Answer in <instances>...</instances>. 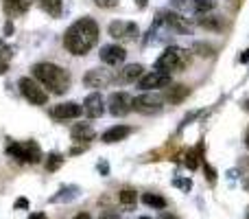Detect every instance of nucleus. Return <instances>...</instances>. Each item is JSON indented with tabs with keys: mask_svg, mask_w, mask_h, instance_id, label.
Wrapping results in <instances>:
<instances>
[{
	"mask_svg": "<svg viewBox=\"0 0 249 219\" xmlns=\"http://www.w3.org/2000/svg\"><path fill=\"white\" fill-rule=\"evenodd\" d=\"M99 42V24L92 18H81L64 35V46L72 55H86L92 51V46Z\"/></svg>",
	"mask_w": 249,
	"mask_h": 219,
	"instance_id": "1",
	"label": "nucleus"
},
{
	"mask_svg": "<svg viewBox=\"0 0 249 219\" xmlns=\"http://www.w3.org/2000/svg\"><path fill=\"white\" fill-rule=\"evenodd\" d=\"M33 77L37 83H42L44 88H48L55 95H64L70 88V75L66 68L51 61H44V64H35L33 66Z\"/></svg>",
	"mask_w": 249,
	"mask_h": 219,
	"instance_id": "2",
	"label": "nucleus"
},
{
	"mask_svg": "<svg viewBox=\"0 0 249 219\" xmlns=\"http://www.w3.org/2000/svg\"><path fill=\"white\" fill-rule=\"evenodd\" d=\"M7 154L11 158H16L18 162H26V164H35L42 162V149L35 140H24V142H9L7 145Z\"/></svg>",
	"mask_w": 249,
	"mask_h": 219,
	"instance_id": "3",
	"label": "nucleus"
},
{
	"mask_svg": "<svg viewBox=\"0 0 249 219\" xmlns=\"http://www.w3.org/2000/svg\"><path fill=\"white\" fill-rule=\"evenodd\" d=\"M188 64V53L184 48H177V46H168L162 55L158 57L155 61V70H164V73H175V70H181L184 66Z\"/></svg>",
	"mask_w": 249,
	"mask_h": 219,
	"instance_id": "4",
	"label": "nucleus"
},
{
	"mask_svg": "<svg viewBox=\"0 0 249 219\" xmlns=\"http://www.w3.org/2000/svg\"><path fill=\"white\" fill-rule=\"evenodd\" d=\"M162 108H164V97L153 90H146L144 95L133 99V110L140 112V114H155Z\"/></svg>",
	"mask_w": 249,
	"mask_h": 219,
	"instance_id": "5",
	"label": "nucleus"
},
{
	"mask_svg": "<svg viewBox=\"0 0 249 219\" xmlns=\"http://www.w3.org/2000/svg\"><path fill=\"white\" fill-rule=\"evenodd\" d=\"M18 86H20V92L24 95V99H29L33 105H46L48 95H46V90L42 88V83H37L35 79L22 77L20 81H18Z\"/></svg>",
	"mask_w": 249,
	"mask_h": 219,
	"instance_id": "6",
	"label": "nucleus"
},
{
	"mask_svg": "<svg viewBox=\"0 0 249 219\" xmlns=\"http://www.w3.org/2000/svg\"><path fill=\"white\" fill-rule=\"evenodd\" d=\"M138 24L129 20H116L109 24V35L114 40H136L138 38Z\"/></svg>",
	"mask_w": 249,
	"mask_h": 219,
	"instance_id": "7",
	"label": "nucleus"
},
{
	"mask_svg": "<svg viewBox=\"0 0 249 219\" xmlns=\"http://www.w3.org/2000/svg\"><path fill=\"white\" fill-rule=\"evenodd\" d=\"M112 81H114V75L105 68H92V70H88L86 77H83L86 88H107Z\"/></svg>",
	"mask_w": 249,
	"mask_h": 219,
	"instance_id": "8",
	"label": "nucleus"
},
{
	"mask_svg": "<svg viewBox=\"0 0 249 219\" xmlns=\"http://www.w3.org/2000/svg\"><path fill=\"white\" fill-rule=\"evenodd\" d=\"M133 110V99L127 95V92H114L109 97V112L114 116H124Z\"/></svg>",
	"mask_w": 249,
	"mask_h": 219,
	"instance_id": "9",
	"label": "nucleus"
},
{
	"mask_svg": "<svg viewBox=\"0 0 249 219\" xmlns=\"http://www.w3.org/2000/svg\"><path fill=\"white\" fill-rule=\"evenodd\" d=\"M101 61L107 66H118L124 61V57H127V51L121 46V44H107V46L101 48Z\"/></svg>",
	"mask_w": 249,
	"mask_h": 219,
	"instance_id": "10",
	"label": "nucleus"
},
{
	"mask_svg": "<svg viewBox=\"0 0 249 219\" xmlns=\"http://www.w3.org/2000/svg\"><path fill=\"white\" fill-rule=\"evenodd\" d=\"M171 83V75L164 70H153V73L140 77V88L142 90H155V88H164Z\"/></svg>",
	"mask_w": 249,
	"mask_h": 219,
	"instance_id": "11",
	"label": "nucleus"
},
{
	"mask_svg": "<svg viewBox=\"0 0 249 219\" xmlns=\"http://www.w3.org/2000/svg\"><path fill=\"white\" fill-rule=\"evenodd\" d=\"M160 18H162L164 24H166L173 33H188L190 31L188 20H186L184 16H179V13H175V11H164V13H160Z\"/></svg>",
	"mask_w": 249,
	"mask_h": 219,
	"instance_id": "12",
	"label": "nucleus"
},
{
	"mask_svg": "<svg viewBox=\"0 0 249 219\" xmlns=\"http://www.w3.org/2000/svg\"><path fill=\"white\" fill-rule=\"evenodd\" d=\"M83 112H86L90 119H99V116H103V112H105L103 97H101L99 92H92V95H88L86 101H83Z\"/></svg>",
	"mask_w": 249,
	"mask_h": 219,
	"instance_id": "13",
	"label": "nucleus"
},
{
	"mask_svg": "<svg viewBox=\"0 0 249 219\" xmlns=\"http://www.w3.org/2000/svg\"><path fill=\"white\" fill-rule=\"evenodd\" d=\"M83 114V108L74 101H68V103H59L51 110L53 119H79Z\"/></svg>",
	"mask_w": 249,
	"mask_h": 219,
	"instance_id": "14",
	"label": "nucleus"
},
{
	"mask_svg": "<svg viewBox=\"0 0 249 219\" xmlns=\"http://www.w3.org/2000/svg\"><path fill=\"white\" fill-rule=\"evenodd\" d=\"M79 195H81V189H79V186L66 184V186H61V189L51 198V204H68V202H74Z\"/></svg>",
	"mask_w": 249,
	"mask_h": 219,
	"instance_id": "15",
	"label": "nucleus"
},
{
	"mask_svg": "<svg viewBox=\"0 0 249 219\" xmlns=\"http://www.w3.org/2000/svg\"><path fill=\"white\" fill-rule=\"evenodd\" d=\"M129 134H131V127H127V125H114L101 138H103V142H118V140H124Z\"/></svg>",
	"mask_w": 249,
	"mask_h": 219,
	"instance_id": "16",
	"label": "nucleus"
},
{
	"mask_svg": "<svg viewBox=\"0 0 249 219\" xmlns=\"http://www.w3.org/2000/svg\"><path fill=\"white\" fill-rule=\"evenodd\" d=\"M70 134H72V138H74V140H79V142H90L92 138L96 136L94 129H92L88 123H77Z\"/></svg>",
	"mask_w": 249,
	"mask_h": 219,
	"instance_id": "17",
	"label": "nucleus"
},
{
	"mask_svg": "<svg viewBox=\"0 0 249 219\" xmlns=\"http://www.w3.org/2000/svg\"><path fill=\"white\" fill-rule=\"evenodd\" d=\"M186 9H190V11L197 13V16H203V13L214 9V2H212V0H188V2H186Z\"/></svg>",
	"mask_w": 249,
	"mask_h": 219,
	"instance_id": "18",
	"label": "nucleus"
},
{
	"mask_svg": "<svg viewBox=\"0 0 249 219\" xmlns=\"http://www.w3.org/2000/svg\"><path fill=\"white\" fill-rule=\"evenodd\" d=\"M37 4L53 18H59L61 9H64V0H37Z\"/></svg>",
	"mask_w": 249,
	"mask_h": 219,
	"instance_id": "19",
	"label": "nucleus"
},
{
	"mask_svg": "<svg viewBox=\"0 0 249 219\" xmlns=\"http://www.w3.org/2000/svg\"><path fill=\"white\" fill-rule=\"evenodd\" d=\"M142 70H144V68H142L140 64H129V66H124L123 73H121V81H124V83L136 81V79L142 77Z\"/></svg>",
	"mask_w": 249,
	"mask_h": 219,
	"instance_id": "20",
	"label": "nucleus"
},
{
	"mask_svg": "<svg viewBox=\"0 0 249 219\" xmlns=\"http://www.w3.org/2000/svg\"><path fill=\"white\" fill-rule=\"evenodd\" d=\"M26 9H29V2H26V0H4V11H7L11 18L24 13Z\"/></svg>",
	"mask_w": 249,
	"mask_h": 219,
	"instance_id": "21",
	"label": "nucleus"
},
{
	"mask_svg": "<svg viewBox=\"0 0 249 219\" xmlns=\"http://www.w3.org/2000/svg\"><path fill=\"white\" fill-rule=\"evenodd\" d=\"M11 55H13V48L9 46L4 40H0V75L7 73L9 61H11Z\"/></svg>",
	"mask_w": 249,
	"mask_h": 219,
	"instance_id": "22",
	"label": "nucleus"
},
{
	"mask_svg": "<svg viewBox=\"0 0 249 219\" xmlns=\"http://www.w3.org/2000/svg\"><path fill=\"white\" fill-rule=\"evenodd\" d=\"M199 24H201L203 29L219 31V29H223V18L221 16H206V13H203V16L199 18Z\"/></svg>",
	"mask_w": 249,
	"mask_h": 219,
	"instance_id": "23",
	"label": "nucleus"
},
{
	"mask_svg": "<svg viewBox=\"0 0 249 219\" xmlns=\"http://www.w3.org/2000/svg\"><path fill=\"white\" fill-rule=\"evenodd\" d=\"M142 202L146 204V206H153V208H166V199L162 198V195H158V193H144L142 195Z\"/></svg>",
	"mask_w": 249,
	"mask_h": 219,
	"instance_id": "24",
	"label": "nucleus"
},
{
	"mask_svg": "<svg viewBox=\"0 0 249 219\" xmlns=\"http://www.w3.org/2000/svg\"><path fill=\"white\" fill-rule=\"evenodd\" d=\"M184 97H188V88H186V86H173L171 90H168L166 99L171 101V103H179Z\"/></svg>",
	"mask_w": 249,
	"mask_h": 219,
	"instance_id": "25",
	"label": "nucleus"
},
{
	"mask_svg": "<svg viewBox=\"0 0 249 219\" xmlns=\"http://www.w3.org/2000/svg\"><path fill=\"white\" fill-rule=\"evenodd\" d=\"M118 199H121L123 206H133L136 199H138V195H136V191H131V189H123L121 195H118Z\"/></svg>",
	"mask_w": 249,
	"mask_h": 219,
	"instance_id": "26",
	"label": "nucleus"
},
{
	"mask_svg": "<svg viewBox=\"0 0 249 219\" xmlns=\"http://www.w3.org/2000/svg\"><path fill=\"white\" fill-rule=\"evenodd\" d=\"M64 164V158H61L59 154H48V158H46V171H57V169Z\"/></svg>",
	"mask_w": 249,
	"mask_h": 219,
	"instance_id": "27",
	"label": "nucleus"
},
{
	"mask_svg": "<svg viewBox=\"0 0 249 219\" xmlns=\"http://www.w3.org/2000/svg\"><path fill=\"white\" fill-rule=\"evenodd\" d=\"M186 167L188 169H197L199 167V149L188 151V156H186Z\"/></svg>",
	"mask_w": 249,
	"mask_h": 219,
	"instance_id": "28",
	"label": "nucleus"
},
{
	"mask_svg": "<svg viewBox=\"0 0 249 219\" xmlns=\"http://www.w3.org/2000/svg\"><path fill=\"white\" fill-rule=\"evenodd\" d=\"M195 51H199V55L201 57H210L212 55V46H208V44H195Z\"/></svg>",
	"mask_w": 249,
	"mask_h": 219,
	"instance_id": "29",
	"label": "nucleus"
},
{
	"mask_svg": "<svg viewBox=\"0 0 249 219\" xmlns=\"http://www.w3.org/2000/svg\"><path fill=\"white\" fill-rule=\"evenodd\" d=\"M96 4H99L101 9H112V7H116L118 4V0H94Z\"/></svg>",
	"mask_w": 249,
	"mask_h": 219,
	"instance_id": "30",
	"label": "nucleus"
},
{
	"mask_svg": "<svg viewBox=\"0 0 249 219\" xmlns=\"http://www.w3.org/2000/svg\"><path fill=\"white\" fill-rule=\"evenodd\" d=\"M13 208H16V211L24 208V211H26V208H29V199H26V198H18V199H16V204H13Z\"/></svg>",
	"mask_w": 249,
	"mask_h": 219,
	"instance_id": "31",
	"label": "nucleus"
},
{
	"mask_svg": "<svg viewBox=\"0 0 249 219\" xmlns=\"http://www.w3.org/2000/svg\"><path fill=\"white\" fill-rule=\"evenodd\" d=\"M99 219H121V215H118L116 211H103L99 215Z\"/></svg>",
	"mask_w": 249,
	"mask_h": 219,
	"instance_id": "32",
	"label": "nucleus"
},
{
	"mask_svg": "<svg viewBox=\"0 0 249 219\" xmlns=\"http://www.w3.org/2000/svg\"><path fill=\"white\" fill-rule=\"evenodd\" d=\"M175 186H179V189H184V191H190V186H193V182L190 180H175L173 182Z\"/></svg>",
	"mask_w": 249,
	"mask_h": 219,
	"instance_id": "33",
	"label": "nucleus"
},
{
	"mask_svg": "<svg viewBox=\"0 0 249 219\" xmlns=\"http://www.w3.org/2000/svg\"><path fill=\"white\" fill-rule=\"evenodd\" d=\"M99 171L103 173V176H107V162H99Z\"/></svg>",
	"mask_w": 249,
	"mask_h": 219,
	"instance_id": "34",
	"label": "nucleus"
},
{
	"mask_svg": "<svg viewBox=\"0 0 249 219\" xmlns=\"http://www.w3.org/2000/svg\"><path fill=\"white\" fill-rule=\"evenodd\" d=\"M11 31H13V24H11V22H7V24H4V35H9Z\"/></svg>",
	"mask_w": 249,
	"mask_h": 219,
	"instance_id": "35",
	"label": "nucleus"
},
{
	"mask_svg": "<svg viewBox=\"0 0 249 219\" xmlns=\"http://www.w3.org/2000/svg\"><path fill=\"white\" fill-rule=\"evenodd\" d=\"M83 149H86V147H72V149H70V154H72V156H74V154H81Z\"/></svg>",
	"mask_w": 249,
	"mask_h": 219,
	"instance_id": "36",
	"label": "nucleus"
},
{
	"mask_svg": "<svg viewBox=\"0 0 249 219\" xmlns=\"http://www.w3.org/2000/svg\"><path fill=\"white\" fill-rule=\"evenodd\" d=\"M29 219H46V215H44V213H35V215H31Z\"/></svg>",
	"mask_w": 249,
	"mask_h": 219,
	"instance_id": "37",
	"label": "nucleus"
},
{
	"mask_svg": "<svg viewBox=\"0 0 249 219\" xmlns=\"http://www.w3.org/2000/svg\"><path fill=\"white\" fill-rule=\"evenodd\" d=\"M72 219H92L90 215H88V213H79L77 217H72Z\"/></svg>",
	"mask_w": 249,
	"mask_h": 219,
	"instance_id": "38",
	"label": "nucleus"
},
{
	"mask_svg": "<svg viewBox=\"0 0 249 219\" xmlns=\"http://www.w3.org/2000/svg\"><path fill=\"white\" fill-rule=\"evenodd\" d=\"M136 2H138V7H140V9L146 7V0H136Z\"/></svg>",
	"mask_w": 249,
	"mask_h": 219,
	"instance_id": "39",
	"label": "nucleus"
},
{
	"mask_svg": "<svg viewBox=\"0 0 249 219\" xmlns=\"http://www.w3.org/2000/svg\"><path fill=\"white\" fill-rule=\"evenodd\" d=\"M241 61H249V51H245V55L241 57Z\"/></svg>",
	"mask_w": 249,
	"mask_h": 219,
	"instance_id": "40",
	"label": "nucleus"
},
{
	"mask_svg": "<svg viewBox=\"0 0 249 219\" xmlns=\"http://www.w3.org/2000/svg\"><path fill=\"white\" fill-rule=\"evenodd\" d=\"M162 219H177V217H173V215H164Z\"/></svg>",
	"mask_w": 249,
	"mask_h": 219,
	"instance_id": "41",
	"label": "nucleus"
},
{
	"mask_svg": "<svg viewBox=\"0 0 249 219\" xmlns=\"http://www.w3.org/2000/svg\"><path fill=\"white\" fill-rule=\"evenodd\" d=\"M243 105H245V110H249V99L245 101V103H243Z\"/></svg>",
	"mask_w": 249,
	"mask_h": 219,
	"instance_id": "42",
	"label": "nucleus"
},
{
	"mask_svg": "<svg viewBox=\"0 0 249 219\" xmlns=\"http://www.w3.org/2000/svg\"><path fill=\"white\" fill-rule=\"evenodd\" d=\"M140 219H151V217H140Z\"/></svg>",
	"mask_w": 249,
	"mask_h": 219,
	"instance_id": "43",
	"label": "nucleus"
}]
</instances>
